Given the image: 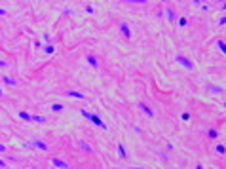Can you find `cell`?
Masks as SVG:
<instances>
[{"mask_svg": "<svg viewBox=\"0 0 226 169\" xmlns=\"http://www.w3.org/2000/svg\"><path fill=\"white\" fill-rule=\"evenodd\" d=\"M80 114H82L84 118H86V120H89V122H91V124H95V125H99V128H101L103 131H107V124H105V122H103V120H101V118H99L97 114H91V112H88V110H84V108L80 110Z\"/></svg>", "mask_w": 226, "mask_h": 169, "instance_id": "6da1fadb", "label": "cell"}, {"mask_svg": "<svg viewBox=\"0 0 226 169\" xmlns=\"http://www.w3.org/2000/svg\"><path fill=\"white\" fill-rule=\"evenodd\" d=\"M25 146H27V148H40V150H44V152L49 148L44 141H40V139H32V141H29V143H25Z\"/></svg>", "mask_w": 226, "mask_h": 169, "instance_id": "7a4b0ae2", "label": "cell"}, {"mask_svg": "<svg viewBox=\"0 0 226 169\" xmlns=\"http://www.w3.org/2000/svg\"><path fill=\"white\" fill-rule=\"evenodd\" d=\"M175 61H177L179 65H182L184 68H188V70H192V68H194V63L190 61V59H186L184 55H181V53H177V55H175Z\"/></svg>", "mask_w": 226, "mask_h": 169, "instance_id": "3957f363", "label": "cell"}, {"mask_svg": "<svg viewBox=\"0 0 226 169\" xmlns=\"http://www.w3.org/2000/svg\"><path fill=\"white\" fill-rule=\"evenodd\" d=\"M52 165L59 167V169H68V167H70V165L67 164V161H63L61 158H53V160H52Z\"/></svg>", "mask_w": 226, "mask_h": 169, "instance_id": "277c9868", "label": "cell"}, {"mask_svg": "<svg viewBox=\"0 0 226 169\" xmlns=\"http://www.w3.org/2000/svg\"><path fill=\"white\" fill-rule=\"evenodd\" d=\"M120 31H122V34H124V36L125 38H131V29H129V25L128 23H120Z\"/></svg>", "mask_w": 226, "mask_h": 169, "instance_id": "5b68a950", "label": "cell"}, {"mask_svg": "<svg viewBox=\"0 0 226 169\" xmlns=\"http://www.w3.org/2000/svg\"><path fill=\"white\" fill-rule=\"evenodd\" d=\"M86 61H88V65H91V67H93V68H99V61H97V57H95V55H86Z\"/></svg>", "mask_w": 226, "mask_h": 169, "instance_id": "8992f818", "label": "cell"}, {"mask_svg": "<svg viewBox=\"0 0 226 169\" xmlns=\"http://www.w3.org/2000/svg\"><path fill=\"white\" fill-rule=\"evenodd\" d=\"M139 108H141V110H143V112H145V114H146V116H150V118L154 116V110H152L150 107H146V104H145V103H139Z\"/></svg>", "mask_w": 226, "mask_h": 169, "instance_id": "52a82bcc", "label": "cell"}, {"mask_svg": "<svg viewBox=\"0 0 226 169\" xmlns=\"http://www.w3.org/2000/svg\"><path fill=\"white\" fill-rule=\"evenodd\" d=\"M67 97H76V99H86V95L80 93V91H74V89H68L67 91Z\"/></svg>", "mask_w": 226, "mask_h": 169, "instance_id": "ba28073f", "label": "cell"}, {"mask_svg": "<svg viewBox=\"0 0 226 169\" xmlns=\"http://www.w3.org/2000/svg\"><path fill=\"white\" fill-rule=\"evenodd\" d=\"M76 146H78L80 150H86V152H93V148H91V146H89L88 143H84V141H78V143H76Z\"/></svg>", "mask_w": 226, "mask_h": 169, "instance_id": "9c48e42d", "label": "cell"}, {"mask_svg": "<svg viewBox=\"0 0 226 169\" xmlns=\"http://www.w3.org/2000/svg\"><path fill=\"white\" fill-rule=\"evenodd\" d=\"M2 82H4V84H8V86H17V80H13L12 76H8V74L2 76Z\"/></svg>", "mask_w": 226, "mask_h": 169, "instance_id": "30bf717a", "label": "cell"}, {"mask_svg": "<svg viewBox=\"0 0 226 169\" xmlns=\"http://www.w3.org/2000/svg\"><path fill=\"white\" fill-rule=\"evenodd\" d=\"M118 154H120V158H122V160L128 158V154H125V146H124V144H118Z\"/></svg>", "mask_w": 226, "mask_h": 169, "instance_id": "8fae6325", "label": "cell"}, {"mask_svg": "<svg viewBox=\"0 0 226 169\" xmlns=\"http://www.w3.org/2000/svg\"><path fill=\"white\" fill-rule=\"evenodd\" d=\"M17 116H19L21 120H25V122H31V114H29V112H25V110H21Z\"/></svg>", "mask_w": 226, "mask_h": 169, "instance_id": "7c38bea8", "label": "cell"}, {"mask_svg": "<svg viewBox=\"0 0 226 169\" xmlns=\"http://www.w3.org/2000/svg\"><path fill=\"white\" fill-rule=\"evenodd\" d=\"M31 120L32 122H38V124H46L48 122V118H44V116H31Z\"/></svg>", "mask_w": 226, "mask_h": 169, "instance_id": "4fadbf2b", "label": "cell"}, {"mask_svg": "<svg viewBox=\"0 0 226 169\" xmlns=\"http://www.w3.org/2000/svg\"><path fill=\"white\" fill-rule=\"evenodd\" d=\"M63 108H65V107H63L61 103H55V104H52V110H53V112H61Z\"/></svg>", "mask_w": 226, "mask_h": 169, "instance_id": "5bb4252c", "label": "cell"}, {"mask_svg": "<svg viewBox=\"0 0 226 169\" xmlns=\"http://www.w3.org/2000/svg\"><path fill=\"white\" fill-rule=\"evenodd\" d=\"M217 135H218V131H217L215 128H213V129H209V133H207V137H209V139H215Z\"/></svg>", "mask_w": 226, "mask_h": 169, "instance_id": "9a60e30c", "label": "cell"}, {"mask_svg": "<svg viewBox=\"0 0 226 169\" xmlns=\"http://www.w3.org/2000/svg\"><path fill=\"white\" fill-rule=\"evenodd\" d=\"M217 46H218V50H221L222 53L226 51V46H224V42H222V40H218V42H217Z\"/></svg>", "mask_w": 226, "mask_h": 169, "instance_id": "2e32d148", "label": "cell"}, {"mask_svg": "<svg viewBox=\"0 0 226 169\" xmlns=\"http://www.w3.org/2000/svg\"><path fill=\"white\" fill-rule=\"evenodd\" d=\"M44 51H46L48 55H52V53H55V48H53V46H48V48H44Z\"/></svg>", "mask_w": 226, "mask_h": 169, "instance_id": "e0dca14e", "label": "cell"}, {"mask_svg": "<svg viewBox=\"0 0 226 169\" xmlns=\"http://www.w3.org/2000/svg\"><path fill=\"white\" fill-rule=\"evenodd\" d=\"M215 150H217L218 154H224V144H222V143H221V144H217V146H215Z\"/></svg>", "mask_w": 226, "mask_h": 169, "instance_id": "ac0fdd59", "label": "cell"}, {"mask_svg": "<svg viewBox=\"0 0 226 169\" xmlns=\"http://www.w3.org/2000/svg\"><path fill=\"white\" fill-rule=\"evenodd\" d=\"M167 19H169V21H171V23H173V21H175V15H173V12H171V10H169V8H167Z\"/></svg>", "mask_w": 226, "mask_h": 169, "instance_id": "d6986e66", "label": "cell"}, {"mask_svg": "<svg viewBox=\"0 0 226 169\" xmlns=\"http://www.w3.org/2000/svg\"><path fill=\"white\" fill-rule=\"evenodd\" d=\"M124 2H133V4H146V0H124Z\"/></svg>", "mask_w": 226, "mask_h": 169, "instance_id": "ffe728a7", "label": "cell"}, {"mask_svg": "<svg viewBox=\"0 0 226 169\" xmlns=\"http://www.w3.org/2000/svg\"><path fill=\"white\" fill-rule=\"evenodd\" d=\"M179 27H186V17H181L179 19Z\"/></svg>", "mask_w": 226, "mask_h": 169, "instance_id": "44dd1931", "label": "cell"}, {"mask_svg": "<svg viewBox=\"0 0 226 169\" xmlns=\"http://www.w3.org/2000/svg\"><path fill=\"white\" fill-rule=\"evenodd\" d=\"M0 152H8V146H4L2 143H0Z\"/></svg>", "mask_w": 226, "mask_h": 169, "instance_id": "7402d4cb", "label": "cell"}, {"mask_svg": "<svg viewBox=\"0 0 226 169\" xmlns=\"http://www.w3.org/2000/svg\"><path fill=\"white\" fill-rule=\"evenodd\" d=\"M86 12H88V13H93L95 10H93V6H88V8H86Z\"/></svg>", "mask_w": 226, "mask_h": 169, "instance_id": "603a6c76", "label": "cell"}, {"mask_svg": "<svg viewBox=\"0 0 226 169\" xmlns=\"http://www.w3.org/2000/svg\"><path fill=\"white\" fill-rule=\"evenodd\" d=\"M0 67H2V68H6V67H8V61H0Z\"/></svg>", "mask_w": 226, "mask_h": 169, "instance_id": "cb8c5ba5", "label": "cell"}, {"mask_svg": "<svg viewBox=\"0 0 226 169\" xmlns=\"http://www.w3.org/2000/svg\"><path fill=\"white\" fill-rule=\"evenodd\" d=\"M0 15H8V12H6V10H2V8H0Z\"/></svg>", "mask_w": 226, "mask_h": 169, "instance_id": "d4e9b609", "label": "cell"}, {"mask_svg": "<svg viewBox=\"0 0 226 169\" xmlns=\"http://www.w3.org/2000/svg\"><path fill=\"white\" fill-rule=\"evenodd\" d=\"M0 167H8V165H6V161H4V160H0Z\"/></svg>", "mask_w": 226, "mask_h": 169, "instance_id": "484cf974", "label": "cell"}, {"mask_svg": "<svg viewBox=\"0 0 226 169\" xmlns=\"http://www.w3.org/2000/svg\"><path fill=\"white\" fill-rule=\"evenodd\" d=\"M0 99H2V89H0Z\"/></svg>", "mask_w": 226, "mask_h": 169, "instance_id": "4316f807", "label": "cell"}, {"mask_svg": "<svg viewBox=\"0 0 226 169\" xmlns=\"http://www.w3.org/2000/svg\"><path fill=\"white\" fill-rule=\"evenodd\" d=\"M0 169H8V167H0Z\"/></svg>", "mask_w": 226, "mask_h": 169, "instance_id": "83f0119b", "label": "cell"}, {"mask_svg": "<svg viewBox=\"0 0 226 169\" xmlns=\"http://www.w3.org/2000/svg\"><path fill=\"white\" fill-rule=\"evenodd\" d=\"M135 169H143V167H135Z\"/></svg>", "mask_w": 226, "mask_h": 169, "instance_id": "f1b7e54d", "label": "cell"}]
</instances>
